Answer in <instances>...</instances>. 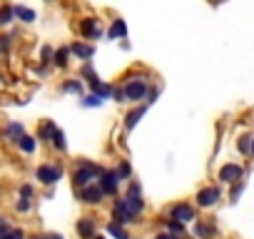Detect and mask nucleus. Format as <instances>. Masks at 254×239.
<instances>
[{"instance_id":"f257e3e1","label":"nucleus","mask_w":254,"mask_h":239,"mask_svg":"<svg viewBox=\"0 0 254 239\" xmlns=\"http://www.w3.org/2000/svg\"><path fill=\"white\" fill-rule=\"evenodd\" d=\"M145 212V202H142V197H120V199H115V204H112V219H115V224H132L140 214Z\"/></svg>"},{"instance_id":"f03ea898","label":"nucleus","mask_w":254,"mask_h":239,"mask_svg":"<svg viewBox=\"0 0 254 239\" xmlns=\"http://www.w3.org/2000/svg\"><path fill=\"white\" fill-rule=\"evenodd\" d=\"M102 172H105V170H102L100 165H95V162H90V160H80V162L75 165V170H72V182H75L77 189H82V187L92 184V179H97Z\"/></svg>"},{"instance_id":"7ed1b4c3","label":"nucleus","mask_w":254,"mask_h":239,"mask_svg":"<svg viewBox=\"0 0 254 239\" xmlns=\"http://www.w3.org/2000/svg\"><path fill=\"white\" fill-rule=\"evenodd\" d=\"M147 92H150L147 80H125V87H122L125 100L137 102V100H145V95H147Z\"/></svg>"},{"instance_id":"20e7f679","label":"nucleus","mask_w":254,"mask_h":239,"mask_svg":"<svg viewBox=\"0 0 254 239\" xmlns=\"http://www.w3.org/2000/svg\"><path fill=\"white\" fill-rule=\"evenodd\" d=\"M167 217L175 219V222H180V224H187V222H194L197 219V209L192 204H187V202H180V204H172L167 209Z\"/></svg>"},{"instance_id":"39448f33","label":"nucleus","mask_w":254,"mask_h":239,"mask_svg":"<svg viewBox=\"0 0 254 239\" xmlns=\"http://www.w3.org/2000/svg\"><path fill=\"white\" fill-rule=\"evenodd\" d=\"M35 177H38L40 184L53 187V184L60 182V177H63V167H58V165H40V167L35 170Z\"/></svg>"},{"instance_id":"423d86ee","label":"nucleus","mask_w":254,"mask_h":239,"mask_svg":"<svg viewBox=\"0 0 254 239\" xmlns=\"http://www.w3.org/2000/svg\"><path fill=\"white\" fill-rule=\"evenodd\" d=\"M97 187L105 197H115L117 194V187H120V177L115 175V170H105L100 177H97Z\"/></svg>"},{"instance_id":"0eeeda50","label":"nucleus","mask_w":254,"mask_h":239,"mask_svg":"<svg viewBox=\"0 0 254 239\" xmlns=\"http://www.w3.org/2000/svg\"><path fill=\"white\" fill-rule=\"evenodd\" d=\"M219 199H222L219 187H204L197 192V207H214Z\"/></svg>"},{"instance_id":"6e6552de","label":"nucleus","mask_w":254,"mask_h":239,"mask_svg":"<svg viewBox=\"0 0 254 239\" xmlns=\"http://www.w3.org/2000/svg\"><path fill=\"white\" fill-rule=\"evenodd\" d=\"M242 175H244V170H242L239 165L229 162V165H224V167L219 170V182H224V184H234L237 179H242Z\"/></svg>"},{"instance_id":"1a4fd4ad","label":"nucleus","mask_w":254,"mask_h":239,"mask_svg":"<svg viewBox=\"0 0 254 239\" xmlns=\"http://www.w3.org/2000/svg\"><path fill=\"white\" fill-rule=\"evenodd\" d=\"M102 197H105V194L100 192L97 184H87V187H82V189L77 192V199H82L85 204H100Z\"/></svg>"},{"instance_id":"9d476101","label":"nucleus","mask_w":254,"mask_h":239,"mask_svg":"<svg viewBox=\"0 0 254 239\" xmlns=\"http://www.w3.org/2000/svg\"><path fill=\"white\" fill-rule=\"evenodd\" d=\"M75 229H77L80 239H92V237L97 234V227H95V219H92V217H82V219H77Z\"/></svg>"},{"instance_id":"9b49d317","label":"nucleus","mask_w":254,"mask_h":239,"mask_svg":"<svg viewBox=\"0 0 254 239\" xmlns=\"http://www.w3.org/2000/svg\"><path fill=\"white\" fill-rule=\"evenodd\" d=\"M70 53H72V55H77V60L90 62V60H92V55H95V48H92V45H85V43H72V45H70Z\"/></svg>"},{"instance_id":"f8f14e48","label":"nucleus","mask_w":254,"mask_h":239,"mask_svg":"<svg viewBox=\"0 0 254 239\" xmlns=\"http://www.w3.org/2000/svg\"><path fill=\"white\" fill-rule=\"evenodd\" d=\"M145 112H147V105H142V107H135L130 115L125 117V130H127V132H132V130L137 127V122L142 120V115H145Z\"/></svg>"},{"instance_id":"ddd939ff","label":"nucleus","mask_w":254,"mask_h":239,"mask_svg":"<svg viewBox=\"0 0 254 239\" xmlns=\"http://www.w3.org/2000/svg\"><path fill=\"white\" fill-rule=\"evenodd\" d=\"M80 33H82L85 38H100V25H97V20H95V18H85V20L80 23Z\"/></svg>"},{"instance_id":"4468645a","label":"nucleus","mask_w":254,"mask_h":239,"mask_svg":"<svg viewBox=\"0 0 254 239\" xmlns=\"http://www.w3.org/2000/svg\"><path fill=\"white\" fill-rule=\"evenodd\" d=\"M214 234H217L214 224H207V222H197V224H194V237H199V239H212Z\"/></svg>"},{"instance_id":"2eb2a0df","label":"nucleus","mask_w":254,"mask_h":239,"mask_svg":"<svg viewBox=\"0 0 254 239\" xmlns=\"http://www.w3.org/2000/svg\"><path fill=\"white\" fill-rule=\"evenodd\" d=\"M13 13H15V18L23 20V23H35V10H30V8H25V5H15Z\"/></svg>"},{"instance_id":"dca6fc26","label":"nucleus","mask_w":254,"mask_h":239,"mask_svg":"<svg viewBox=\"0 0 254 239\" xmlns=\"http://www.w3.org/2000/svg\"><path fill=\"white\" fill-rule=\"evenodd\" d=\"M23 135H25V127H23L20 122H10V125L5 127V137H8V140H13V142H18Z\"/></svg>"},{"instance_id":"f3484780","label":"nucleus","mask_w":254,"mask_h":239,"mask_svg":"<svg viewBox=\"0 0 254 239\" xmlns=\"http://www.w3.org/2000/svg\"><path fill=\"white\" fill-rule=\"evenodd\" d=\"M125 35H127V25H125V20H115L112 28H110V33H107V38L115 40V38H125Z\"/></svg>"},{"instance_id":"a211bd4d","label":"nucleus","mask_w":254,"mask_h":239,"mask_svg":"<svg viewBox=\"0 0 254 239\" xmlns=\"http://www.w3.org/2000/svg\"><path fill=\"white\" fill-rule=\"evenodd\" d=\"M107 234H110L112 239H130V234L125 232V227H122V224H115V222L107 224Z\"/></svg>"},{"instance_id":"6ab92c4d","label":"nucleus","mask_w":254,"mask_h":239,"mask_svg":"<svg viewBox=\"0 0 254 239\" xmlns=\"http://www.w3.org/2000/svg\"><path fill=\"white\" fill-rule=\"evenodd\" d=\"M67 58H70V48H60L58 53H53L55 67H67Z\"/></svg>"},{"instance_id":"aec40b11","label":"nucleus","mask_w":254,"mask_h":239,"mask_svg":"<svg viewBox=\"0 0 254 239\" xmlns=\"http://www.w3.org/2000/svg\"><path fill=\"white\" fill-rule=\"evenodd\" d=\"M50 145H53L55 150L65 152V150H67V142H65V132H63V130H55V132H53V137H50Z\"/></svg>"},{"instance_id":"412c9836","label":"nucleus","mask_w":254,"mask_h":239,"mask_svg":"<svg viewBox=\"0 0 254 239\" xmlns=\"http://www.w3.org/2000/svg\"><path fill=\"white\" fill-rule=\"evenodd\" d=\"M18 147H20L25 155H33V152H35V147H38V142H35V137H28V135H23V137L18 140Z\"/></svg>"},{"instance_id":"4be33fe9","label":"nucleus","mask_w":254,"mask_h":239,"mask_svg":"<svg viewBox=\"0 0 254 239\" xmlns=\"http://www.w3.org/2000/svg\"><path fill=\"white\" fill-rule=\"evenodd\" d=\"M13 18H15L13 5H3V8H0V28H3V25H10Z\"/></svg>"},{"instance_id":"5701e85b","label":"nucleus","mask_w":254,"mask_h":239,"mask_svg":"<svg viewBox=\"0 0 254 239\" xmlns=\"http://www.w3.org/2000/svg\"><path fill=\"white\" fill-rule=\"evenodd\" d=\"M165 224H167V229H170V234H172L175 239L185 234V224H180V222H175V219H165Z\"/></svg>"},{"instance_id":"b1692460","label":"nucleus","mask_w":254,"mask_h":239,"mask_svg":"<svg viewBox=\"0 0 254 239\" xmlns=\"http://www.w3.org/2000/svg\"><path fill=\"white\" fill-rule=\"evenodd\" d=\"M115 175H117L120 179H127V177H130V175H132V167H130V162H127V160H122V162L117 165V170H115Z\"/></svg>"},{"instance_id":"393cba45","label":"nucleus","mask_w":254,"mask_h":239,"mask_svg":"<svg viewBox=\"0 0 254 239\" xmlns=\"http://www.w3.org/2000/svg\"><path fill=\"white\" fill-rule=\"evenodd\" d=\"M55 130H58V125H55V122H45V125L40 127V135H38V137H40V140H45V142H50V137H53V132H55Z\"/></svg>"},{"instance_id":"a878e982","label":"nucleus","mask_w":254,"mask_h":239,"mask_svg":"<svg viewBox=\"0 0 254 239\" xmlns=\"http://www.w3.org/2000/svg\"><path fill=\"white\" fill-rule=\"evenodd\" d=\"M63 92H72V95H80V92H82V85H80L77 80H67V82H63Z\"/></svg>"},{"instance_id":"bb28decb","label":"nucleus","mask_w":254,"mask_h":239,"mask_svg":"<svg viewBox=\"0 0 254 239\" xmlns=\"http://www.w3.org/2000/svg\"><path fill=\"white\" fill-rule=\"evenodd\" d=\"M102 105V100L97 97V95H87L85 100H82V107H100Z\"/></svg>"},{"instance_id":"cd10ccee","label":"nucleus","mask_w":254,"mask_h":239,"mask_svg":"<svg viewBox=\"0 0 254 239\" xmlns=\"http://www.w3.org/2000/svg\"><path fill=\"white\" fill-rule=\"evenodd\" d=\"M3 239H28V237H25V232H23V229H15V227H13V229H10V232L3 237Z\"/></svg>"},{"instance_id":"c85d7f7f","label":"nucleus","mask_w":254,"mask_h":239,"mask_svg":"<svg viewBox=\"0 0 254 239\" xmlns=\"http://www.w3.org/2000/svg\"><path fill=\"white\" fill-rule=\"evenodd\" d=\"M127 197H142V189L137 182H130V187H127Z\"/></svg>"},{"instance_id":"c756f323","label":"nucleus","mask_w":254,"mask_h":239,"mask_svg":"<svg viewBox=\"0 0 254 239\" xmlns=\"http://www.w3.org/2000/svg\"><path fill=\"white\" fill-rule=\"evenodd\" d=\"M252 150V137H239V152H249Z\"/></svg>"},{"instance_id":"7c9ffc66","label":"nucleus","mask_w":254,"mask_h":239,"mask_svg":"<svg viewBox=\"0 0 254 239\" xmlns=\"http://www.w3.org/2000/svg\"><path fill=\"white\" fill-rule=\"evenodd\" d=\"M80 75H82V77H90V82H92V80H97V75L92 72V67H90V62H87V65H85V67L80 70Z\"/></svg>"},{"instance_id":"2f4dec72","label":"nucleus","mask_w":254,"mask_h":239,"mask_svg":"<svg viewBox=\"0 0 254 239\" xmlns=\"http://www.w3.org/2000/svg\"><path fill=\"white\" fill-rule=\"evenodd\" d=\"M33 239H65V237L58 234V232H48V234H35Z\"/></svg>"},{"instance_id":"473e14b6","label":"nucleus","mask_w":254,"mask_h":239,"mask_svg":"<svg viewBox=\"0 0 254 239\" xmlns=\"http://www.w3.org/2000/svg\"><path fill=\"white\" fill-rule=\"evenodd\" d=\"M242 189H244V182H239V184H234V189H232V194H229V199H232V202H237V197L242 194Z\"/></svg>"},{"instance_id":"72a5a7b5","label":"nucleus","mask_w":254,"mask_h":239,"mask_svg":"<svg viewBox=\"0 0 254 239\" xmlns=\"http://www.w3.org/2000/svg\"><path fill=\"white\" fill-rule=\"evenodd\" d=\"M15 209H18V212H28V209H30V199H23V197H20V202L15 204Z\"/></svg>"},{"instance_id":"f704fd0d","label":"nucleus","mask_w":254,"mask_h":239,"mask_svg":"<svg viewBox=\"0 0 254 239\" xmlns=\"http://www.w3.org/2000/svg\"><path fill=\"white\" fill-rule=\"evenodd\" d=\"M20 194H23V199H30V197H33V187H30V184H23V187H20Z\"/></svg>"},{"instance_id":"c9c22d12","label":"nucleus","mask_w":254,"mask_h":239,"mask_svg":"<svg viewBox=\"0 0 254 239\" xmlns=\"http://www.w3.org/2000/svg\"><path fill=\"white\" fill-rule=\"evenodd\" d=\"M50 60H53V48L45 45V48H43V62H50Z\"/></svg>"},{"instance_id":"e433bc0d","label":"nucleus","mask_w":254,"mask_h":239,"mask_svg":"<svg viewBox=\"0 0 254 239\" xmlns=\"http://www.w3.org/2000/svg\"><path fill=\"white\" fill-rule=\"evenodd\" d=\"M10 229H13L10 224H5V222H0V239H3V237H5V234H8Z\"/></svg>"},{"instance_id":"4c0bfd02","label":"nucleus","mask_w":254,"mask_h":239,"mask_svg":"<svg viewBox=\"0 0 254 239\" xmlns=\"http://www.w3.org/2000/svg\"><path fill=\"white\" fill-rule=\"evenodd\" d=\"M155 239H175V237H172V234H157Z\"/></svg>"},{"instance_id":"58836bf2","label":"nucleus","mask_w":254,"mask_h":239,"mask_svg":"<svg viewBox=\"0 0 254 239\" xmlns=\"http://www.w3.org/2000/svg\"><path fill=\"white\" fill-rule=\"evenodd\" d=\"M249 152H252V155H254V137H252V150H249Z\"/></svg>"},{"instance_id":"ea45409f","label":"nucleus","mask_w":254,"mask_h":239,"mask_svg":"<svg viewBox=\"0 0 254 239\" xmlns=\"http://www.w3.org/2000/svg\"><path fill=\"white\" fill-rule=\"evenodd\" d=\"M92 239H105V237H100V234H95V237H92Z\"/></svg>"},{"instance_id":"a19ab883","label":"nucleus","mask_w":254,"mask_h":239,"mask_svg":"<svg viewBox=\"0 0 254 239\" xmlns=\"http://www.w3.org/2000/svg\"><path fill=\"white\" fill-rule=\"evenodd\" d=\"M0 222H3V214H0Z\"/></svg>"}]
</instances>
